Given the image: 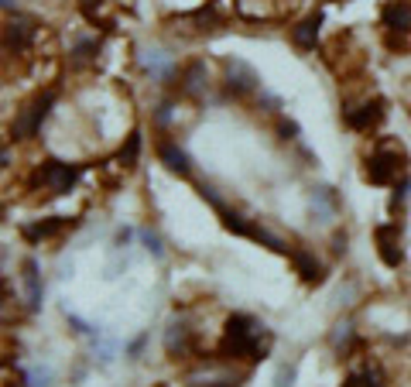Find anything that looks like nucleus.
Returning a JSON list of instances; mask_svg holds the SVG:
<instances>
[{"label": "nucleus", "mask_w": 411, "mask_h": 387, "mask_svg": "<svg viewBox=\"0 0 411 387\" xmlns=\"http://www.w3.org/2000/svg\"><path fill=\"white\" fill-rule=\"evenodd\" d=\"M408 192H411V179H405L401 189H394V196H391V212H398V209L408 203Z\"/></svg>", "instance_id": "25"}, {"label": "nucleus", "mask_w": 411, "mask_h": 387, "mask_svg": "<svg viewBox=\"0 0 411 387\" xmlns=\"http://www.w3.org/2000/svg\"><path fill=\"white\" fill-rule=\"evenodd\" d=\"M72 223L65 220V216H51V220H42V223H27L21 236L31 240V243H38V240H49V236H58L62 230H69Z\"/></svg>", "instance_id": "13"}, {"label": "nucleus", "mask_w": 411, "mask_h": 387, "mask_svg": "<svg viewBox=\"0 0 411 387\" xmlns=\"http://www.w3.org/2000/svg\"><path fill=\"white\" fill-rule=\"evenodd\" d=\"M168 110H172L168 103H161V106H158V124H168V117H172Z\"/></svg>", "instance_id": "28"}, {"label": "nucleus", "mask_w": 411, "mask_h": 387, "mask_svg": "<svg viewBox=\"0 0 411 387\" xmlns=\"http://www.w3.org/2000/svg\"><path fill=\"white\" fill-rule=\"evenodd\" d=\"M291 260H295V267H298L302 281H308V284H319V281H322V264L312 258L308 250H295V247H291Z\"/></svg>", "instance_id": "18"}, {"label": "nucleus", "mask_w": 411, "mask_h": 387, "mask_svg": "<svg viewBox=\"0 0 411 387\" xmlns=\"http://www.w3.org/2000/svg\"><path fill=\"white\" fill-rule=\"evenodd\" d=\"M165 350H168V357H185L192 350V329H189L185 319H172L168 322V329H165Z\"/></svg>", "instance_id": "10"}, {"label": "nucleus", "mask_w": 411, "mask_h": 387, "mask_svg": "<svg viewBox=\"0 0 411 387\" xmlns=\"http://www.w3.org/2000/svg\"><path fill=\"white\" fill-rule=\"evenodd\" d=\"M384 120V100H367L360 106H346V124L353 130H370Z\"/></svg>", "instance_id": "9"}, {"label": "nucleus", "mask_w": 411, "mask_h": 387, "mask_svg": "<svg viewBox=\"0 0 411 387\" xmlns=\"http://www.w3.org/2000/svg\"><path fill=\"white\" fill-rule=\"evenodd\" d=\"M141 62H144V69H148L158 82H172L175 72H179V69H175V62H172V55H165V52H144Z\"/></svg>", "instance_id": "14"}, {"label": "nucleus", "mask_w": 411, "mask_h": 387, "mask_svg": "<svg viewBox=\"0 0 411 387\" xmlns=\"http://www.w3.org/2000/svg\"><path fill=\"white\" fill-rule=\"evenodd\" d=\"M203 196L213 203V209L220 212V220H223V227L233 233H240V236H251V240H257V243H264V247H271V250H278V254H291V247L284 243L282 236H274V233H267L264 227H257V223H251L247 216H240L236 209H230L209 185H203Z\"/></svg>", "instance_id": "2"}, {"label": "nucleus", "mask_w": 411, "mask_h": 387, "mask_svg": "<svg viewBox=\"0 0 411 387\" xmlns=\"http://www.w3.org/2000/svg\"><path fill=\"white\" fill-rule=\"evenodd\" d=\"M381 18H384V27L398 31V34H408L411 31V4L408 0H391L384 11H381Z\"/></svg>", "instance_id": "12"}, {"label": "nucleus", "mask_w": 411, "mask_h": 387, "mask_svg": "<svg viewBox=\"0 0 411 387\" xmlns=\"http://www.w3.org/2000/svg\"><path fill=\"white\" fill-rule=\"evenodd\" d=\"M25 381H27V387H49L51 374L45 370V367H34V370H27L25 374Z\"/></svg>", "instance_id": "24"}, {"label": "nucleus", "mask_w": 411, "mask_h": 387, "mask_svg": "<svg viewBox=\"0 0 411 387\" xmlns=\"http://www.w3.org/2000/svg\"><path fill=\"white\" fill-rule=\"evenodd\" d=\"M141 240L148 243V250H151L154 258H161V250H165V247H161V240H158V233H151V230H141Z\"/></svg>", "instance_id": "26"}, {"label": "nucleus", "mask_w": 411, "mask_h": 387, "mask_svg": "<svg viewBox=\"0 0 411 387\" xmlns=\"http://www.w3.org/2000/svg\"><path fill=\"white\" fill-rule=\"evenodd\" d=\"M51 103H55V93H42V96H34L25 110H18V120H14V127L11 134L14 137H34L42 124H45V117H49Z\"/></svg>", "instance_id": "6"}, {"label": "nucleus", "mask_w": 411, "mask_h": 387, "mask_svg": "<svg viewBox=\"0 0 411 387\" xmlns=\"http://www.w3.org/2000/svg\"><path fill=\"white\" fill-rule=\"evenodd\" d=\"M27 384V381H25V377H21V381H18V384H7V387H25Z\"/></svg>", "instance_id": "29"}, {"label": "nucleus", "mask_w": 411, "mask_h": 387, "mask_svg": "<svg viewBox=\"0 0 411 387\" xmlns=\"http://www.w3.org/2000/svg\"><path fill=\"white\" fill-rule=\"evenodd\" d=\"M377 247H381V260H384L387 267H398L401 260H405V250H401V227L398 223H384V227H377Z\"/></svg>", "instance_id": "8"}, {"label": "nucleus", "mask_w": 411, "mask_h": 387, "mask_svg": "<svg viewBox=\"0 0 411 387\" xmlns=\"http://www.w3.org/2000/svg\"><path fill=\"white\" fill-rule=\"evenodd\" d=\"M295 381V367H282V374H278V387H291Z\"/></svg>", "instance_id": "27"}, {"label": "nucleus", "mask_w": 411, "mask_h": 387, "mask_svg": "<svg viewBox=\"0 0 411 387\" xmlns=\"http://www.w3.org/2000/svg\"><path fill=\"white\" fill-rule=\"evenodd\" d=\"M158 158H161V161H165V168H168V172H175V175H189V172H192L189 155L182 151L179 144H172V141H165V144L158 148Z\"/></svg>", "instance_id": "17"}, {"label": "nucleus", "mask_w": 411, "mask_h": 387, "mask_svg": "<svg viewBox=\"0 0 411 387\" xmlns=\"http://www.w3.org/2000/svg\"><path fill=\"white\" fill-rule=\"evenodd\" d=\"M137 151H141V134L134 130V134L127 137V148H120V158H117V161H120L124 168H130V165L137 161Z\"/></svg>", "instance_id": "23"}, {"label": "nucleus", "mask_w": 411, "mask_h": 387, "mask_svg": "<svg viewBox=\"0 0 411 387\" xmlns=\"http://www.w3.org/2000/svg\"><path fill=\"white\" fill-rule=\"evenodd\" d=\"M343 387H384V377H381L377 367H363L357 374H350V381Z\"/></svg>", "instance_id": "21"}, {"label": "nucleus", "mask_w": 411, "mask_h": 387, "mask_svg": "<svg viewBox=\"0 0 411 387\" xmlns=\"http://www.w3.org/2000/svg\"><path fill=\"white\" fill-rule=\"evenodd\" d=\"M271 346L267 329L257 322L254 315H230L227 333H223V353L233 360H260Z\"/></svg>", "instance_id": "1"}, {"label": "nucleus", "mask_w": 411, "mask_h": 387, "mask_svg": "<svg viewBox=\"0 0 411 387\" xmlns=\"http://www.w3.org/2000/svg\"><path fill=\"white\" fill-rule=\"evenodd\" d=\"M96 52H100V38H82L76 49H72V62L86 65V62H93V58H96Z\"/></svg>", "instance_id": "22"}, {"label": "nucleus", "mask_w": 411, "mask_h": 387, "mask_svg": "<svg viewBox=\"0 0 411 387\" xmlns=\"http://www.w3.org/2000/svg\"><path fill=\"white\" fill-rule=\"evenodd\" d=\"M79 179L76 165H65V161H45L38 172H34V189L38 192H49V196H65Z\"/></svg>", "instance_id": "5"}, {"label": "nucleus", "mask_w": 411, "mask_h": 387, "mask_svg": "<svg viewBox=\"0 0 411 387\" xmlns=\"http://www.w3.org/2000/svg\"><path fill=\"white\" fill-rule=\"evenodd\" d=\"M247 374L230 367L227 360H203L185 374V387H240Z\"/></svg>", "instance_id": "4"}, {"label": "nucleus", "mask_w": 411, "mask_h": 387, "mask_svg": "<svg viewBox=\"0 0 411 387\" xmlns=\"http://www.w3.org/2000/svg\"><path fill=\"white\" fill-rule=\"evenodd\" d=\"M405 168H408V155H405V148H401L394 137L377 141L374 155L367 158V179L374 182V185H391V182H398L405 175Z\"/></svg>", "instance_id": "3"}, {"label": "nucleus", "mask_w": 411, "mask_h": 387, "mask_svg": "<svg viewBox=\"0 0 411 387\" xmlns=\"http://www.w3.org/2000/svg\"><path fill=\"white\" fill-rule=\"evenodd\" d=\"M227 86H230L233 96H247L260 86V79H257L254 65H247L244 58H230L227 62Z\"/></svg>", "instance_id": "7"}, {"label": "nucleus", "mask_w": 411, "mask_h": 387, "mask_svg": "<svg viewBox=\"0 0 411 387\" xmlns=\"http://www.w3.org/2000/svg\"><path fill=\"white\" fill-rule=\"evenodd\" d=\"M82 4V14L93 21V25H110V0H79Z\"/></svg>", "instance_id": "20"}, {"label": "nucleus", "mask_w": 411, "mask_h": 387, "mask_svg": "<svg viewBox=\"0 0 411 387\" xmlns=\"http://www.w3.org/2000/svg\"><path fill=\"white\" fill-rule=\"evenodd\" d=\"M31 38H34V25L25 21V18H14V21H7V27H4L7 52H25L27 45H31Z\"/></svg>", "instance_id": "11"}, {"label": "nucleus", "mask_w": 411, "mask_h": 387, "mask_svg": "<svg viewBox=\"0 0 411 387\" xmlns=\"http://www.w3.org/2000/svg\"><path fill=\"white\" fill-rule=\"evenodd\" d=\"M158 387H168V384H158Z\"/></svg>", "instance_id": "30"}, {"label": "nucleus", "mask_w": 411, "mask_h": 387, "mask_svg": "<svg viewBox=\"0 0 411 387\" xmlns=\"http://www.w3.org/2000/svg\"><path fill=\"white\" fill-rule=\"evenodd\" d=\"M25 288H27V309H42V281H38V264L25 260Z\"/></svg>", "instance_id": "19"}, {"label": "nucleus", "mask_w": 411, "mask_h": 387, "mask_svg": "<svg viewBox=\"0 0 411 387\" xmlns=\"http://www.w3.org/2000/svg\"><path fill=\"white\" fill-rule=\"evenodd\" d=\"M206 82H209L206 62H192V65L185 69V76H182V93H185V96H203Z\"/></svg>", "instance_id": "16"}, {"label": "nucleus", "mask_w": 411, "mask_h": 387, "mask_svg": "<svg viewBox=\"0 0 411 387\" xmlns=\"http://www.w3.org/2000/svg\"><path fill=\"white\" fill-rule=\"evenodd\" d=\"M319 25H322V14H308L305 21L291 31V42H295L302 52H312V49H315V38H319Z\"/></svg>", "instance_id": "15"}]
</instances>
